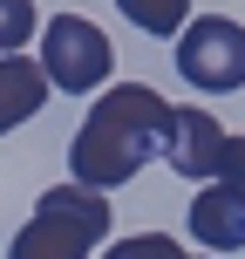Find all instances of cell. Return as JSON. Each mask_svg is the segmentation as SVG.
Wrapping results in <instances>:
<instances>
[{"mask_svg":"<svg viewBox=\"0 0 245 259\" xmlns=\"http://www.w3.org/2000/svg\"><path fill=\"white\" fill-rule=\"evenodd\" d=\"M170 123H177V109H170L150 82H116V89H103L95 109H89V123L75 130V143H68L75 184H89V191L129 184L157 150H170Z\"/></svg>","mask_w":245,"mask_h":259,"instance_id":"cell-1","label":"cell"},{"mask_svg":"<svg viewBox=\"0 0 245 259\" xmlns=\"http://www.w3.org/2000/svg\"><path fill=\"white\" fill-rule=\"evenodd\" d=\"M103 239H109V191H89L68 178L34 198V219L14 232L7 259H89Z\"/></svg>","mask_w":245,"mask_h":259,"instance_id":"cell-2","label":"cell"},{"mask_svg":"<svg viewBox=\"0 0 245 259\" xmlns=\"http://www.w3.org/2000/svg\"><path fill=\"white\" fill-rule=\"evenodd\" d=\"M41 68H48L55 89L89 96V89L109 82L116 48H109V34H103L95 21H82V14H55V21H41Z\"/></svg>","mask_w":245,"mask_h":259,"instance_id":"cell-3","label":"cell"},{"mask_svg":"<svg viewBox=\"0 0 245 259\" xmlns=\"http://www.w3.org/2000/svg\"><path fill=\"white\" fill-rule=\"evenodd\" d=\"M177 75L191 82V89H205V96L245 89V27L232 14H198V21H184Z\"/></svg>","mask_w":245,"mask_h":259,"instance_id":"cell-4","label":"cell"},{"mask_svg":"<svg viewBox=\"0 0 245 259\" xmlns=\"http://www.w3.org/2000/svg\"><path fill=\"white\" fill-rule=\"evenodd\" d=\"M225 143H232V130L211 116V109H177L164 164L177 170V178H198V184H211V178L225 170Z\"/></svg>","mask_w":245,"mask_h":259,"instance_id":"cell-5","label":"cell"},{"mask_svg":"<svg viewBox=\"0 0 245 259\" xmlns=\"http://www.w3.org/2000/svg\"><path fill=\"white\" fill-rule=\"evenodd\" d=\"M191 239L205 252H245V184L232 178H211L205 191L191 198Z\"/></svg>","mask_w":245,"mask_h":259,"instance_id":"cell-6","label":"cell"},{"mask_svg":"<svg viewBox=\"0 0 245 259\" xmlns=\"http://www.w3.org/2000/svg\"><path fill=\"white\" fill-rule=\"evenodd\" d=\"M48 68L27 62V55H0V137L7 130H21L27 116H41V103H48Z\"/></svg>","mask_w":245,"mask_h":259,"instance_id":"cell-7","label":"cell"},{"mask_svg":"<svg viewBox=\"0 0 245 259\" xmlns=\"http://www.w3.org/2000/svg\"><path fill=\"white\" fill-rule=\"evenodd\" d=\"M116 7L143 34H184V21H191V0H116Z\"/></svg>","mask_w":245,"mask_h":259,"instance_id":"cell-8","label":"cell"},{"mask_svg":"<svg viewBox=\"0 0 245 259\" xmlns=\"http://www.w3.org/2000/svg\"><path fill=\"white\" fill-rule=\"evenodd\" d=\"M34 34H41V14H34V0H0V55H21Z\"/></svg>","mask_w":245,"mask_h":259,"instance_id":"cell-9","label":"cell"},{"mask_svg":"<svg viewBox=\"0 0 245 259\" xmlns=\"http://www.w3.org/2000/svg\"><path fill=\"white\" fill-rule=\"evenodd\" d=\"M103 259H184V246L170 232H136V239H116Z\"/></svg>","mask_w":245,"mask_h":259,"instance_id":"cell-10","label":"cell"},{"mask_svg":"<svg viewBox=\"0 0 245 259\" xmlns=\"http://www.w3.org/2000/svg\"><path fill=\"white\" fill-rule=\"evenodd\" d=\"M218 178L245 184V137H232V143H225V170H218Z\"/></svg>","mask_w":245,"mask_h":259,"instance_id":"cell-11","label":"cell"},{"mask_svg":"<svg viewBox=\"0 0 245 259\" xmlns=\"http://www.w3.org/2000/svg\"><path fill=\"white\" fill-rule=\"evenodd\" d=\"M184 259H191V252H184Z\"/></svg>","mask_w":245,"mask_h":259,"instance_id":"cell-12","label":"cell"}]
</instances>
